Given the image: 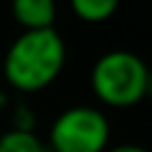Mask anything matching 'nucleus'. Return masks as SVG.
Returning <instances> with one entry per match:
<instances>
[{
    "label": "nucleus",
    "mask_w": 152,
    "mask_h": 152,
    "mask_svg": "<svg viewBox=\"0 0 152 152\" xmlns=\"http://www.w3.org/2000/svg\"><path fill=\"white\" fill-rule=\"evenodd\" d=\"M66 64V45L57 28L21 31L2 57V78L17 93H40Z\"/></svg>",
    "instance_id": "f257e3e1"
},
{
    "label": "nucleus",
    "mask_w": 152,
    "mask_h": 152,
    "mask_svg": "<svg viewBox=\"0 0 152 152\" xmlns=\"http://www.w3.org/2000/svg\"><path fill=\"white\" fill-rule=\"evenodd\" d=\"M93 95L112 109H131L150 93V69L131 50H109L90 69Z\"/></svg>",
    "instance_id": "f03ea898"
},
{
    "label": "nucleus",
    "mask_w": 152,
    "mask_h": 152,
    "mask_svg": "<svg viewBox=\"0 0 152 152\" xmlns=\"http://www.w3.org/2000/svg\"><path fill=\"white\" fill-rule=\"evenodd\" d=\"M109 138L112 128L102 109L74 104L52 119L45 145L50 152H104Z\"/></svg>",
    "instance_id": "7ed1b4c3"
},
{
    "label": "nucleus",
    "mask_w": 152,
    "mask_h": 152,
    "mask_svg": "<svg viewBox=\"0 0 152 152\" xmlns=\"http://www.w3.org/2000/svg\"><path fill=\"white\" fill-rule=\"evenodd\" d=\"M10 10H12L14 21L24 31L55 28L57 0H12Z\"/></svg>",
    "instance_id": "20e7f679"
},
{
    "label": "nucleus",
    "mask_w": 152,
    "mask_h": 152,
    "mask_svg": "<svg viewBox=\"0 0 152 152\" xmlns=\"http://www.w3.org/2000/svg\"><path fill=\"white\" fill-rule=\"evenodd\" d=\"M121 0H69L71 12L86 24H102L112 19L119 10Z\"/></svg>",
    "instance_id": "39448f33"
},
{
    "label": "nucleus",
    "mask_w": 152,
    "mask_h": 152,
    "mask_svg": "<svg viewBox=\"0 0 152 152\" xmlns=\"http://www.w3.org/2000/svg\"><path fill=\"white\" fill-rule=\"evenodd\" d=\"M0 152H50V150L36 131L10 128L0 133Z\"/></svg>",
    "instance_id": "423d86ee"
},
{
    "label": "nucleus",
    "mask_w": 152,
    "mask_h": 152,
    "mask_svg": "<svg viewBox=\"0 0 152 152\" xmlns=\"http://www.w3.org/2000/svg\"><path fill=\"white\" fill-rule=\"evenodd\" d=\"M12 128L17 131H36V114L28 104H17L12 112Z\"/></svg>",
    "instance_id": "0eeeda50"
},
{
    "label": "nucleus",
    "mask_w": 152,
    "mask_h": 152,
    "mask_svg": "<svg viewBox=\"0 0 152 152\" xmlns=\"http://www.w3.org/2000/svg\"><path fill=\"white\" fill-rule=\"evenodd\" d=\"M104 152H147L142 145H135V142H121V145H114V147H107Z\"/></svg>",
    "instance_id": "6e6552de"
},
{
    "label": "nucleus",
    "mask_w": 152,
    "mask_h": 152,
    "mask_svg": "<svg viewBox=\"0 0 152 152\" xmlns=\"http://www.w3.org/2000/svg\"><path fill=\"white\" fill-rule=\"evenodd\" d=\"M7 102H10V100H7V93H5V90H0V112L7 107Z\"/></svg>",
    "instance_id": "1a4fd4ad"
}]
</instances>
